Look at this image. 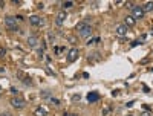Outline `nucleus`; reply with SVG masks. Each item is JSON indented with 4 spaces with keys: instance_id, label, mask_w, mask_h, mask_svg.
<instances>
[{
    "instance_id": "obj_1",
    "label": "nucleus",
    "mask_w": 153,
    "mask_h": 116,
    "mask_svg": "<svg viewBox=\"0 0 153 116\" xmlns=\"http://www.w3.org/2000/svg\"><path fill=\"white\" fill-rule=\"evenodd\" d=\"M76 31H78V34L83 37V38H87V37H90V34H92V28L89 25H86L84 22L76 25Z\"/></svg>"
},
{
    "instance_id": "obj_2",
    "label": "nucleus",
    "mask_w": 153,
    "mask_h": 116,
    "mask_svg": "<svg viewBox=\"0 0 153 116\" xmlns=\"http://www.w3.org/2000/svg\"><path fill=\"white\" fill-rule=\"evenodd\" d=\"M5 25H6V28L11 29V31H17V22H15V17H12V15H6L5 17Z\"/></svg>"
},
{
    "instance_id": "obj_3",
    "label": "nucleus",
    "mask_w": 153,
    "mask_h": 116,
    "mask_svg": "<svg viewBox=\"0 0 153 116\" xmlns=\"http://www.w3.org/2000/svg\"><path fill=\"white\" fill-rule=\"evenodd\" d=\"M11 105H12L14 108H23L26 105V101L23 98H20V96H15V98L11 99Z\"/></svg>"
},
{
    "instance_id": "obj_4",
    "label": "nucleus",
    "mask_w": 153,
    "mask_h": 116,
    "mask_svg": "<svg viewBox=\"0 0 153 116\" xmlns=\"http://www.w3.org/2000/svg\"><path fill=\"white\" fill-rule=\"evenodd\" d=\"M144 9H143V6H135L133 9H132V17L136 20V18H143L144 17Z\"/></svg>"
},
{
    "instance_id": "obj_5",
    "label": "nucleus",
    "mask_w": 153,
    "mask_h": 116,
    "mask_svg": "<svg viewBox=\"0 0 153 116\" xmlns=\"http://www.w3.org/2000/svg\"><path fill=\"white\" fill-rule=\"evenodd\" d=\"M115 32H116L118 35H127V32H129V28L125 26L124 23H121V25H118L116 28H115Z\"/></svg>"
},
{
    "instance_id": "obj_6",
    "label": "nucleus",
    "mask_w": 153,
    "mask_h": 116,
    "mask_svg": "<svg viewBox=\"0 0 153 116\" xmlns=\"http://www.w3.org/2000/svg\"><path fill=\"white\" fill-rule=\"evenodd\" d=\"M76 58H78V49L72 47V49L68 52V61H69V63H74Z\"/></svg>"
},
{
    "instance_id": "obj_7",
    "label": "nucleus",
    "mask_w": 153,
    "mask_h": 116,
    "mask_svg": "<svg viewBox=\"0 0 153 116\" xmlns=\"http://www.w3.org/2000/svg\"><path fill=\"white\" fill-rule=\"evenodd\" d=\"M66 18H68V14L64 12V11H61V12H58L57 18H55V23H57L58 26H63V23L66 22Z\"/></svg>"
},
{
    "instance_id": "obj_8",
    "label": "nucleus",
    "mask_w": 153,
    "mask_h": 116,
    "mask_svg": "<svg viewBox=\"0 0 153 116\" xmlns=\"http://www.w3.org/2000/svg\"><path fill=\"white\" fill-rule=\"evenodd\" d=\"M29 23L34 25V26H38V25H43V20L40 18V15H31V17H29Z\"/></svg>"
},
{
    "instance_id": "obj_9",
    "label": "nucleus",
    "mask_w": 153,
    "mask_h": 116,
    "mask_svg": "<svg viewBox=\"0 0 153 116\" xmlns=\"http://www.w3.org/2000/svg\"><path fill=\"white\" fill-rule=\"evenodd\" d=\"M98 99H100V95H98L96 92H90V93H87V101H89V102H96Z\"/></svg>"
},
{
    "instance_id": "obj_10",
    "label": "nucleus",
    "mask_w": 153,
    "mask_h": 116,
    "mask_svg": "<svg viewBox=\"0 0 153 116\" xmlns=\"http://www.w3.org/2000/svg\"><path fill=\"white\" fill-rule=\"evenodd\" d=\"M37 43H38V38H37L35 35L28 37V44H29L31 47H35V46H37Z\"/></svg>"
},
{
    "instance_id": "obj_11",
    "label": "nucleus",
    "mask_w": 153,
    "mask_h": 116,
    "mask_svg": "<svg viewBox=\"0 0 153 116\" xmlns=\"http://www.w3.org/2000/svg\"><path fill=\"white\" fill-rule=\"evenodd\" d=\"M35 116H48V110L45 108V107H38V108H35Z\"/></svg>"
},
{
    "instance_id": "obj_12",
    "label": "nucleus",
    "mask_w": 153,
    "mask_h": 116,
    "mask_svg": "<svg viewBox=\"0 0 153 116\" xmlns=\"http://www.w3.org/2000/svg\"><path fill=\"white\" fill-rule=\"evenodd\" d=\"M124 25L127 26V28L133 26V25H135V18L132 17V15H127V17H125V20H124Z\"/></svg>"
},
{
    "instance_id": "obj_13",
    "label": "nucleus",
    "mask_w": 153,
    "mask_h": 116,
    "mask_svg": "<svg viewBox=\"0 0 153 116\" xmlns=\"http://www.w3.org/2000/svg\"><path fill=\"white\" fill-rule=\"evenodd\" d=\"M143 9H144V12H150V11H153V2H147L144 6H143Z\"/></svg>"
},
{
    "instance_id": "obj_14",
    "label": "nucleus",
    "mask_w": 153,
    "mask_h": 116,
    "mask_svg": "<svg viewBox=\"0 0 153 116\" xmlns=\"http://www.w3.org/2000/svg\"><path fill=\"white\" fill-rule=\"evenodd\" d=\"M72 6H74V2H70V0L63 2V8H72Z\"/></svg>"
},
{
    "instance_id": "obj_15",
    "label": "nucleus",
    "mask_w": 153,
    "mask_h": 116,
    "mask_svg": "<svg viewBox=\"0 0 153 116\" xmlns=\"http://www.w3.org/2000/svg\"><path fill=\"white\" fill-rule=\"evenodd\" d=\"M49 101H51L54 105H60V99H57V98H51Z\"/></svg>"
},
{
    "instance_id": "obj_16",
    "label": "nucleus",
    "mask_w": 153,
    "mask_h": 116,
    "mask_svg": "<svg viewBox=\"0 0 153 116\" xmlns=\"http://www.w3.org/2000/svg\"><path fill=\"white\" fill-rule=\"evenodd\" d=\"M127 6H129V8H132V9H133V8L136 6V5H133V2H127Z\"/></svg>"
},
{
    "instance_id": "obj_17",
    "label": "nucleus",
    "mask_w": 153,
    "mask_h": 116,
    "mask_svg": "<svg viewBox=\"0 0 153 116\" xmlns=\"http://www.w3.org/2000/svg\"><path fill=\"white\" fill-rule=\"evenodd\" d=\"M11 93H15V95H17V93H19V89L12 87V89H11Z\"/></svg>"
},
{
    "instance_id": "obj_18",
    "label": "nucleus",
    "mask_w": 153,
    "mask_h": 116,
    "mask_svg": "<svg viewBox=\"0 0 153 116\" xmlns=\"http://www.w3.org/2000/svg\"><path fill=\"white\" fill-rule=\"evenodd\" d=\"M64 116H78V115H75V113H66Z\"/></svg>"
},
{
    "instance_id": "obj_19",
    "label": "nucleus",
    "mask_w": 153,
    "mask_h": 116,
    "mask_svg": "<svg viewBox=\"0 0 153 116\" xmlns=\"http://www.w3.org/2000/svg\"><path fill=\"white\" fill-rule=\"evenodd\" d=\"M2 55H5V49H0V57Z\"/></svg>"
},
{
    "instance_id": "obj_20",
    "label": "nucleus",
    "mask_w": 153,
    "mask_h": 116,
    "mask_svg": "<svg viewBox=\"0 0 153 116\" xmlns=\"http://www.w3.org/2000/svg\"><path fill=\"white\" fill-rule=\"evenodd\" d=\"M141 116H152V115H150V113H147V112H144V113L141 115Z\"/></svg>"
},
{
    "instance_id": "obj_21",
    "label": "nucleus",
    "mask_w": 153,
    "mask_h": 116,
    "mask_svg": "<svg viewBox=\"0 0 153 116\" xmlns=\"http://www.w3.org/2000/svg\"><path fill=\"white\" fill-rule=\"evenodd\" d=\"M2 116H11V115H9V113H8V112H5V113H3V115H2Z\"/></svg>"
},
{
    "instance_id": "obj_22",
    "label": "nucleus",
    "mask_w": 153,
    "mask_h": 116,
    "mask_svg": "<svg viewBox=\"0 0 153 116\" xmlns=\"http://www.w3.org/2000/svg\"><path fill=\"white\" fill-rule=\"evenodd\" d=\"M0 116H2V115H0Z\"/></svg>"
},
{
    "instance_id": "obj_23",
    "label": "nucleus",
    "mask_w": 153,
    "mask_h": 116,
    "mask_svg": "<svg viewBox=\"0 0 153 116\" xmlns=\"http://www.w3.org/2000/svg\"><path fill=\"white\" fill-rule=\"evenodd\" d=\"M129 116H130V115H129Z\"/></svg>"
}]
</instances>
